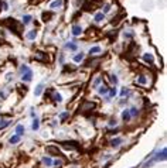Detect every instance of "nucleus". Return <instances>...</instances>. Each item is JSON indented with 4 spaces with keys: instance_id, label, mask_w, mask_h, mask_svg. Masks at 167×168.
I'll use <instances>...</instances> for the list:
<instances>
[{
    "instance_id": "a878e982",
    "label": "nucleus",
    "mask_w": 167,
    "mask_h": 168,
    "mask_svg": "<svg viewBox=\"0 0 167 168\" xmlns=\"http://www.w3.org/2000/svg\"><path fill=\"white\" fill-rule=\"evenodd\" d=\"M109 95H111V96H115V95H116V89H115V88H112V89L109 90Z\"/></svg>"
},
{
    "instance_id": "423d86ee",
    "label": "nucleus",
    "mask_w": 167,
    "mask_h": 168,
    "mask_svg": "<svg viewBox=\"0 0 167 168\" xmlns=\"http://www.w3.org/2000/svg\"><path fill=\"white\" fill-rule=\"evenodd\" d=\"M108 92H109V88H108L105 84L100 85V86H99V93H100V95H106Z\"/></svg>"
},
{
    "instance_id": "f257e3e1",
    "label": "nucleus",
    "mask_w": 167,
    "mask_h": 168,
    "mask_svg": "<svg viewBox=\"0 0 167 168\" xmlns=\"http://www.w3.org/2000/svg\"><path fill=\"white\" fill-rule=\"evenodd\" d=\"M21 74H23V81H31V78H33V72H31V69L29 67H24L21 68Z\"/></svg>"
},
{
    "instance_id": "5701e85b",
    "label": "nucleus",
    "mask_w": 167,
    "mask_h": 168,
    "mask_svg": "<svg viewBox=\"0 0 167 168\" xmlns=\"http://www.w3.org/2000/svg\"><path fill=\"white\" fill-rule=\"evenodd\" d=\"M120 143H122V140H120V138H116V140L112 141V146H117V144H120Z\"/></svg>"
},
{
    "instance_id": "cd10ccee",
    "label": "nucleus",
    "mask_w": 167,
    "mask_h": 168,
    "mask_svg": "<svg viewBox=\"0 0 167 168\" xmlns=\"http://www.w3.org/2000/svg\"><path fill=\"white\" fill-rule=\"evenodd\" d=\"M43 18H44V20H48V18H51V14H47V13H44V14H43Z\"/></svg>"
},
{
    "instance_id": "7ed1b4c3",
    "label": "nucleus",
    "mask_w": 167,
    "mask_h": 168,
    "mask_svg": "<svg viewBox=\"0 0 167 168\" xmlns=\"http://www.w3.org/2000/svg\"><path fill=\"white\" fill-rule=\"evenodd\" d=\"M47 152H50V154H54V155H60V157H64L61 151L55 147V146H47Z\"/></svg>"
},
{
    "instance_id": "a211bd4d",
    "label": "nucleus",
    "mask_w": 167,
    "mask_h": 168,
    "mask_svg": "<svg viewBox=\"0 0 167 168\" xmlns=\"http://www.w3.org/2000/svg\"><path fill=\"white\" fill-rule=\"evenodd\" d=\"M30 20H31V16H24L23 17V21H24V24H27V23H30Z\"/></svg>"
},
{
    "instance_id": "0eeeda50",
    "label": "nucleus",
    "mask_w": 167,
    "mask_h": 168,
    "mask_svg": "<svg viewBox=\"0 0 167 168\" xmlns=\"http://www.w3.org/2000/svg\"><path fill=\"white\" fill-rule=\"evenodd\" d=\"M81 33H82V28H81L79 26H74V27H72V34H74V35H79Z\"/></svg>"
},
{
    "instance_id": "393cba45",
    "label": "nucleus",
    "mask_w": 167,
    "mask_h": 168,
    "mask_svg": "<svg viewBox=\"0 0 167 168\" xmlns=\"http://www.w3.org/2000/svg\"><path fill=\"white\" fill-rule=\"evenodd\" d=\"M33 129H34V130H37V129H38V120H37V119L34 120V123H33Z\"/></svg>"
},
{
    "instance_id": "4468645a",
    "label": "nucleus",
    "mask_w": 167,
    "mask_h": 168,
    "mask_svg": "<svg viewBox=\"0 0 167 168\" xmlns=\"http://www.w3.org/2000/svg\"><path fill=\"white\" fill-rule=\"evenodd\" d=\"M82 58H84V54H78V55L74 57V61L75 62H79V61H82Z\"/></svg>"
},
{
    "instance_id": "f3484780",
    "label": "nucleus",
    "mask_w": 167,
    "mask_h": 168,
    "mask_svg": "<svg viewBox=\"0 0 167 168\" xmlns=\"http://www.w3.org/2000/svg\"><path fill=\"white\" fill-rule=\"evenodd\" d=\"M67 48H68V50L75 51V50H77V45H75V44H72V43H68V44H67Z\"/></svg>"
},
{
    "instance_id": "6e6552de",
    "label": "nucleus",
    "mask_w": 167,
    "mask_h": 168,
    "mask_svg": "<svg viewBox=\"0 0 167 168\" xmlns=\"http://www.w3.org/2000/svg\"><path fill=\"white\" fill-rule=\"evenodd\" d=\"M41 92H43V84H40L37 88H35V90H34V95L35 96H40L41 95Z\"/></svg>"
},
{
    "instance_id": "39448f33",
    "label": "nucleus",
    "mask_w": 167,
    "mask_h": 168,
    "mask_svg": "<svg viewBox=\"0 0 167 168\" xmlns=\"http://www.w3.org/2000/svg\"><path fill=\"white\" fill-rule=\"evenodd\" d=\"M35 59L37 61H45V54L41 52V51H37L35 52Z\"/></svg>"
},
{
    "instance_id": "9d476101",
    "label": "nucleus",
    "mask_w": 167,
    "mask_h": 168,
    "mask_svg": "<svg viewBox=\"0 0 167 168\" xmlns=\"http://www.w3.org/2000/svg\"><path fill=\"white\" fill-rule=\"evenodd\" d=\"M20 141V136H13V137H10V143L12 144H16Z\"/></svg>"
},
{
    "instance_id": "c85d7f7f",
    "label": "nucleus",
    "mask_w": 167,
    "mask_h": 168,
    "mask_svg": "<svg viewBox=\"0 0 167 168\" xmlns=\"http://www.w3.org/2000/svg\"><path fill=\"white\" fill-rule=\"evenodd\" d=\"M9 123L10 121H3V123H0V127H6V126H9Z\"/></svg>"
},
{
    "instance_id": "412c9836",
    "label": "nucleus",
    "mask_w": 167,
    "mask_h": 168,
    "mask_svg": "<svg viewBox=\"0 0 167 168\" xmlns=\"http://www.w3.org/2000/svg\"><path fill=\"white\" fill-rule=\"evenodd\" d=\"M137 82H139V84H146V78H145V76H139V79H137Z\"/></svg>"
},
{
    "instance_id": "f8f14e48",
    "label": "nucleus",
    "mask_w": 167,
    "mask_h": 168,
    "mask_svg": "<svg viewBox=\"0 0 167 168\" xmlns=\"http://www.w3.org/2000/svg\"><path fill=\"white\" fill-rule=\"evenodd\" d=\"M16 133H17V136L23 134V133H24V127H23V126H17V129H16Z\"/></svg>"
},
{
    "instance_id": "9b49d317",
    "label": "nucleus",
    "mask_w": 167,
    "mask_h": 168,
    "mask_svg": "<svg viewBox=\"0 0 167 168\" xmlns=\"http://www.w3.org/2000/svg\"><path fill=\"white\" fill-rule=\"evenodd\" d=\"M143 58H145V61H147V62H153V57H151L150 54H145Z\"/></svg>"
},
{
    "instance_id": "ddd939ff",
    "label": "nucleus",
    "mask_w": 167,
    "mask_h": 168,
    "mask_svg": "<svg viewBox=\"0 0 167 168\" xmlns=\"http://www.w3.org/2000/svg\"><path fill=\"white\" fill-rule=\"evenodd\" d=\"M43 163H44L45 165H51V164H52V161H51L50 157H44V158H43Z\"/></svg>"
},
{
    "instance_id": "2eb2a0df",
    "label": "nucleus",
    "mask_w": 167,
    "mask_h": 168,
    "mask_svg": "<svg viewBox=\"0 0 167 168\" xmlns=\"http://www.w3.org/2000/svg\"><path fill=\"white\" fill-rule=\"evenodd\" d=\"M61 3H62L61 0H55V1H52V3H51V7H60V6H61Z\"/></svg>"
},
{
    "instance_id": "f03ea898",
    "label": "nucleus",
    "mask_w": 167,
    "mask_h": 168,
    "mask_svg": "<svg viewBox=\"0 0 167 168\" xmlns=\"http://www.w3.org/2000/svg\"><path fill=\"white\" fill-rule=\"evenodd\" d=\"M166 154H167V150L166 148H163L162 151H159L157 154H156V157H154V160H153V161H160V160H162V161H164V160H166Z\"/></svg>"
},
{
    "instance_id": "20e7f679",
    "label": "nucleus",
    "mask_w": 167,
    "mask_h": 168,
    "mask_svg": "<svg viewBox=\"0 0 167 168\" xmlns=\"http://www.w3.org/2000/svg\"><path fill=\"white\" fill-rule=\"evenodd\" d=\"M77 146H78L77 143H68V141H65V143H62V147H64V148H69V150H74V148H78Z\"/></svg>"
},
{
    "instance_id": "c756f323",
    "label": "nucleus",
    "mask_w": 167,
    "mask_h": 168,
    "mask_svg": "<svg viewBox=\"0 0 167 168\" xmlns=\"http://www.w3.org/2000/svg\"><path fill=\"white\" fill-rule=\"evenodd\" d=\"M111 81H112L113 84H117V79H116V76H111Z\"/></svg>"
},
{
    "instance_id": "aec40b11",
    "label": "nucleus",
    "mask_w": 167,
    "mask_h": 168,
    "mask_svg": "<svg viewBox=\"0 0 167 168\" xmlns=\"http://www.w3.org/2000/svg\"><path fill=\"white\" fill-rule=\"evenodd\" d=\"M96 52H100L99 47H94V48H91V54H96Z\"/></svg>"
},
{
    "instance_id": "b1692460",
    "label": "nucleus",
    "mask_w": 167,
    "mask_h": 168,
    "mask_svg": "<svg viewBox=\"0 0 167 168\" xmlns=\"http://www.w3.org/2000/svg\"><path fill=\"white\" fill-rule=\"evenodd\" d=\"M102 18H103V14H102V13H99V14H96V16H95V20H96V21H100Z\"/></svg>"
},
{
    "instance_id": "bb28decb",
    "label": "nucleus",
    "mask_w": 167,
    "mask_h": 168,
    "mask_svg": "<svg viewBox=\"0 0 167 168\" xmlns=\"http://www.w3.org/2000/svg\"><path fill=\"white\" fill-rule=\"evenodd\" d=\"M129 112H130V115H132V116H136V115H137V110H136V109H130V110H129Z\"/></svg>"
},
{
    "instance_id": "4be33fe9",
    "label": "nucleus",
    "mask_w": 167,
    "mask_h": 168,
    "mask_svg": "<svg viewBox=\"0 0 167 168\" xmlns=\"http://www.w3.org/2000/svg\"><path fill=\"white\" fill-rule=\"evenodd\" d=\"M120 95H122V96H128V95H129V89H123V90L120 92Z\"/></svg>"
},
{
    "instance_id": "7c9ffc66",
    "label": "nucleus",
    "mask_w": 167,
    "mask_h": 168,
    "mask_svg": "<svg viewBox=\"0 0 167 168\" xmlns=\"http://www.w3.org/2000/svg\"><path fill=\"white\" fill-rule=\"evenodd\" d=\"M65 117H68V113H62V115H61V119H65Z\"/></svg>"
},
{
    "instance_id": "2f4dec72",
    "label": "nucleus",
    "mask_w": 167,
    "mask_h": 168,
    "mask_svg": "<svg viewBox=\"0 0 167 168\" xmlns=\"http://www.w3.org/2000/svg\"><path fill=\"white\" fill-rule=\"evenodd\" d=\"M54 164H55V165H61V164H62V163H61V161H58V160H57V161H55V163H54Z\"/></svg>"
},
{
    "instance_id": "6ab92c4d",
    "label": "nucleus",
    "mask_w": 167,
    "mask_h": 168,
    "mask_svg": "<svg viewBox=\"0 0 167 168\" xmlns=\"http://www.w3.org/2000/svg\"><path fill=\"white\" fill-rule=\"evenodd\" d=\"M54 101H55V102H61V101H62V98H61V95H58V93H55V95H54Z\"/></svg>"
},
{
    "instance_id": "dca6fc26",
    "label": "nucleus",
    "mask_w": 167,
    "mask_h": 168,
    "mask_svg": "<svg viewBox=\"0 0 167 168\" xmlns=\"http://www.w3.org/2000/svg\"><path fill=\"white\" fill-rule=\"evenodd\" d=\"M35 35H37L35 31H30V33L27 34V38H29V40H34V38H35Z\"/></svg>"
},
{
    "instance_id": "1a4fd4ad",
    "label": "nucleus",
    "mask_w": 167,
    "mask_h": 168,
    "mask_svg": "<svg viewBox=\"0 0 167 168\" xmlns=\"http://www.w3.org/2000/svg\"><path fill=\"white\" fill-rule=\"evenodd\" d=\"M122 119H123L125 121H128V120L130 119V113H129V110H123V113H122Z\"/></svg>"
}]
</instances>
